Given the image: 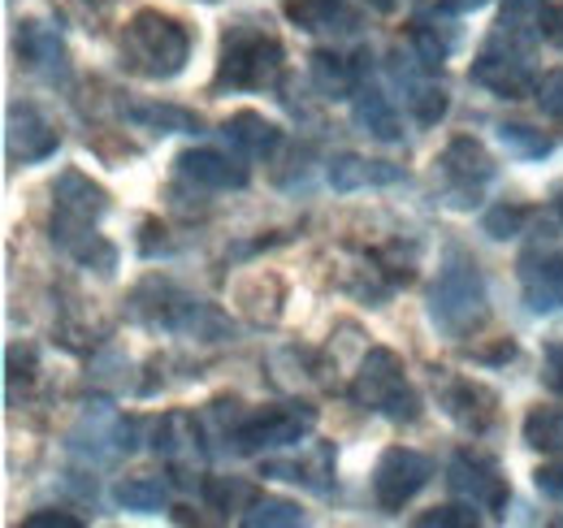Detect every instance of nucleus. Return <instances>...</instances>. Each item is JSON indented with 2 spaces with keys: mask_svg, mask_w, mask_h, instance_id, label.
<instances>
[{
  "mask_svg": "<svg viewBox=\"0 0 563 528\" xmlns=\"http://www.w3.org/2000/svg\"><path fill=\"white\" fill-rule=\"evenodd\" d=\"M109 196L78 169H66L53 187V239L62 248H70L82 264H96V268H113V248L96 239V221L104 217Z\"/></svg>",
  "mask_w": 563,
  "mask_h": 528,
  "instance_id": "1",
  "label": "nucleus"
},
{
  "mask_svg": "<svg viewBox=\"0 0 563 528\" xmlns=\"http://www.w3.org/2000/svg\"><path fill=\"white\" fill-rule=\"evenodd\" d=\"M429 321L438 326V333L464 342L490 321V295H486V282L477 273V264L455 261L446 264L429 290Z\"/></svg>",
  "mask_w": 563,
  "mask_h": 528,
  "instance_id": "2",
  "label": "nucleus"
},
{
  "mask_svg": "<svg viewBox=\"0 0 563 528\" xmlns=\"http://www.w3.org/2000/svg\"><path fill=\"white\" fill-rule=\"evenodd\" d=\"M191 57V35L183 22L156 13V9H140L131 22H126V35H122V62L143 74V78H174L183 74Z\"/></svg>",
  "mask_w": 563,
  "mask_h": 528,
  "instance_id": "3",
  "label": "nucleus"
},
{
  "mask_svg": "<svg viewBox=\"0 0 563 528\" xmlns=\"http://www.w3.org/2000/svg\"><path fill=\"white\" fill-rule=\"evenodd\" d=\"M352 398L364 411H377V416L399 420V425H412L421 416V395L412 391L404 360L386 346H373L364 355V364H360L352 382Z\"/></svg>",
  "mask_w": 563,
  "mask_h": 528,
  "instance_id": "4",
  "label": "nucleus"
},
{
  "mask_svg": "<svg viewBox=\"0 0 563 528\" xmlns=\"http://www.w3.org/2000/svg\"><path fill=\"white\" fill-rule=\"evenodd\" d=\"M282 44L256 26H230L221 40V62H217V87L230 91H265L282 78Z\"/></svg>",
  "mask_w": 563,
  "mask_h": 528,
  "instance_id": "5",
  "label": "nucleus"
},
{
  "mask_svg": "<svg viewBox=\"0 0 563 528\" xmlns=\"http://www.w3.org/2000/svg\"><path fill=\"white\" fill-rule=\"evenodd\" d=\"M317 411L312 407H290V403H278V407H265L256 416H247L239 429H234V451L239 455H261V451H278V447H290L299 442L308 429H312Z\"/></svg>",
  "mask_w": 563,
  "mask_h": 528,
  "instance_id": "6",
  "label": "nucleus"
},
{
  "mask_svg": "<svg viewBox=\"0 0 563 528\" xmlns=\"http://www.w3.org/2000/svg\"><path fill=\"white\" fill-rule=\"evenodd\" d=\"M429 476H433V463L424 460L421 451L390 447L373 468V498L382 512H404V503H412L421 494Z\"/></svg>",
  "mask_w": 563,
  "mask_h": 528,
  "instance_id": "7",
  "label": "nucleus"
},
{
  "mask_svg": "<svg viewBox=\"0 0 563 528\" xmlns=\"http://www.w3.org/2000/svg\"><path fill=\"white\" fill-rule=\"evenodd\" d=\"M446 485L477 503L482 512H503L507 507V476L494 468V460L486 455H473V451H460L455 460L446 463Z\"/></svg>",
  "mask_w": 563,
  "mask_h": 528,
  "instance_id": "8",
  "label": "nucleus"
},
{
  "mask_svg": "<svg viewBox=\"0 0 563 528\" xmlns=\"http://www.w3.org/2000/svg\"><path fill=\"white\" fill-rule=\"evenodd\" d=\"M468 74H473V82H477V87H486V91L503 96V100H525V96H533V91H538V78H533L529 62H525L520 53L503 48V44L482 48V57L473 62Z\"/></svg>",
  "mask_w": 563,
  "mask_h": 528,
  "instance_id": "9",
  "label": "nucleus"
},
{
  "mask_svg": "<svg viewBox=\"0 0 563 528\" xmlns=\"http://www.w3.org/2000/svg\"><path fill=\"white\" fill-rule=\"evenodd\" d=\"M520 290L533 312H555L563 304V252L560 248H529L520 256Z\"/></svg>",
  "mask_w": 563,
  "mask_h": 528,
  "instance_id": "10",
  "label": "nucleus"
},
{
  "mask_svg": "<svg viewBox=\"0 0 563 528\" xmlns=\"http://www.w3.org/2000/svg\"><path fill=\"white\" fill-rule=\"evenodd\" d=\"M560 9L551 0H503L498 9V31L511 44H538L560 35Z\"/></svg>",
  "mask_w": 563,
  "mask_h": 528,
  "instance_id": "11",
  "label": "nucleus"
},
{
  "mask_svg": "<svg viewBox=\"0 0 563 528\" xmlns=\"http://www.w3.org/2000/svg\"><path fill=\"white\" fill-rule=\"evenodd\" d=\"M4 147H9V161L13 165H35V161H48L57 152V131L31 105H22V109L9 113Z\"/></svg>",
  "mask_w": 563,
  "mask_h": 528,
  "instance_id": "12",
  "label": "nucleus"
},
{
  "mask_svg": "<svg viewBox=\"0 0 563 528\" xmlns=\"http://www.w3.org/2000/svg\"><path fill=\"white\" fill-rule=\"evenodd\" d=\"M438 174H442L451 187H460V191L468 196V191L486 187L494 178V161L477 139H451V143L442 147V156H438Z\"/></svg>",
  "mask_w": 563,
  "mask_h": 528,
  "instance_id": "13",
  "label": "nucleus"
},
{
  "mask_svg": "<svg viewBox=\"0 0 563 528\" xmlns=\"http://www.w3.org/2000/svg\"><path fill=\"white\" fill-rule=\"evenodd\" d=\"M178 174L191 178L196 187H212V191H230V187L239 191V187H247V169H243L234 156L212 152V147L183 152V156H178Z\"/></svg>",
  "mask_w": 563,
  "mask_h": 528,
  "instance_id": "14",
  "label": "nucleus"
},
{
  "mask_svg": "<svg viewBox=\"0 0 563 528\" xmlns=\"http://www.w3.org/2000/svg\"><path fill=\"white\" fill-rule=\"evenodd\" d=\"M18 57L31 69L48 74V78H57V74L70 69V53H66L62 35L48 22H22L18 26Z\"/></svg>",
  "mask_w": 563,
  "mask_h": 528,
  "instance_id": "15",
  "label": "nucleus"
},
{
  "mask_svg": "<svg viewBox=\"0 0 563 528\" xmlns=\"http://www.w3.org/2000/svg\"><path fill=\"white\" fill-rule=\"evenodd\" d=\"M455 40H460V31H455V22H451L446 13L424 9V13L412 18V44H417V57H421L424 69L442 66L446 53L455 48Z\"/></svg>",
  "mask_w": 563,
  "mask_h": 528,
  "instance_id": "16",
  "label": "nucleus"
},
{
  "mask_svg": "<svg viewBox=\"0 0 563 528\" xmlns=\"http://www.w3.org/2000/svg\"><path fill=\"white\" fill-rule=\"evenodd\" d=\"M221 134H225L239 152H247V156H274L282 143V131L269 118H261V113H234V118H225Z\"/></svg>",
  "mask_w": 563,
  "mask_h": 528,
  "instance_id": "17",
  "label": "nucleus"
},
{
  "mask_svg": "<svg viewBox=\"0 0 563 528\" xmlns=\"http://www.w3.org/2000/svg\"><path fill=\"white\" fill-rule=\"evenodd\" d=\"M330 183L339 191H360V187H390L399 183V165L390 161H364V156H339L330 165Z\"/></svg>",
  "mask_w": 563,
  "mask_h": 528,
  "instance_id": "18",
  "label": "nucleus"
},
{
  "mask_svg": "<svg viewBox=\"0 0 563 528\" xmlns=\"http://www.w3.org/2000/svg\"><path fill=\"white\" fill-rule=\"evenodd\" d=\"M446 411H451L464 429L482 433L494 420V395L486 386H477V382H455V386L446 391Z\"/></svg>",
  "mask_w": 563,
  "mask_h": 528,
  "instance_id": "19",
  "label": "nucleus"
},
{
  "mask_svg": "<svg viewBox=\"0 0 563 528\" xmlns=\"http://www.w3.org/2000/svg\"><path fill=\"white\" fill-rule=\"evenodd\" d=\"M355 127H364V134H373L382 143L404 139V122H399L395 105L382 91H360V100H355Z\"/></svg>",
  "mask_w": 563,
  "mask_h": 528,
  "instance_id": "20",
  "label": "nucleus"
},
{
  "mask_svg": "<svg viewBox=\"0 0 563 528\" xmlns=\"http://www.w3.org/2000/svg\"><path fill=\"white\" fill-rule=\"evenodd\" d=\"M308 69H312V82H317V91L325 100H347V96H355V66L343 62L339 53H312Z\"/></svg>",
  "mask_w": 563,
  "mask_h": 528,
  "instance_id": "21",
  "label": "nucleus"
},
{
  "mask_svg": "<svg viewBox=\"0 0 563 528\" xmlns=\"http://www.w3.org/2000/svg\"><path fill=\"white\" fill-rule=\"evenodd\" d=\"M525 442L533 451L563 455V407H533L525 416Z\"/></svg>",
  "mask_w": 563,
  "mask_h": 528,
  "instance_id": "22",
  "label": "nucleus"
},
{
  "mask_svg": "<svg viewBox=\"0 0 563 528\" xmlns=\"http://www.w3.org/2000/svg\"><path fill=\"white\" fill-rule=\"evenodd\" d=\"M118 503L131 512H161L165 507V481L161 476H126L118 485Z\"/></svg>",
  "mask_w": 563,
  "mask_h": 528,
  "instance_id": "23",
  "label": "nucleus"
},
{
  "mask_svg": "<svg viewBox=\"0 0 563 528\" xmlns=\"http://www.w3.org/2000/svg\"><path fill=\"white\" fill-rule=\"evenodd\" d=\"M243 525L247 528H290V525H303V512H299L295 503H286V498H261V503L247 507Z\"/></svg>",
  "mask_w": 563,
  "mask_h": 528,
  "instance_id": "24",
  "label": "nucleus"
},
{
  "mask_svg": "<svg viewBox=\"0 0 563 528\" xmlns=\"http://www.w3.org/2000/svg\"><path fill=\"white\" fill-rule=\"evenodd\" d=\"M408 109L417 113V122L424 127H433L442 113H446V91L442 87H433V82H408Z\"/></svg>",
  "mask_w": 563,
  "mask_h": 528,
  "instance_id": "25",
  "label": "nucleus"
},
{
  "mask_svg": "<svg viewBox=\"0 0 563 528\" xmlns=\"http://www.w3.org/2000/svg\"><path fill=\"white\" fill-rule=\"evenodd\" d=\"M417 525L421 528H477L482 525V516H477V503H446V507H433V512H424L417 516Z\"/></svg>",
  "mask_w": 563,
  "mask_h": 528,
  "instance_id": "26",
  "label": "nucleus"
},
{
  "mask_svg": "<svg viewBox=\"0 0 563 528\" xmlns=\"http://www.w3.org/2000/svg\"><path fill=\"white\" fill-rule=\"evenodd\" d=\"M131 118L143 127H156V131H200V122L183 109H169V105H147V109H131Z\"/></svg>",
  "mask_w": 563,
  "mask_h": 528,
  "instance_id": "27",
  "label": "nucleus"
},
{
  "mask_svg": "<svg viewBox=\"0 0 563 528\" xmlns=\"http://www.w3.org/2000/svg\"><path fill=\"white\" fill-rule=\"evenodd\" d=\"M286 13L299 22V26H308V31H321L334 13H339V0H290L286 4Z\"/></svg>",
  "mask_w": 563,
  "mask_h": 528,
  "instance_id": "28",
  "label": "nucleus"
},
{
  "mask_svg": "<svg viewBox=\"0 0 563 528\" xmlns=\"http://www.w3.org/2000/svg\"><path fill=\"white\" fill-rule=\"evenodd\" d=\"M498 134H503V143L516 147L520 156H547V152H551V139L529 131V127H498Z\"/></svg>",
  "mask_w": 563,
  "mask_h": 528,
  "instance_id": "29",
  "label": "nucleus"
},
{
  "mask_svg": "<svg viewBox=\"0 0 563 528\" xmlns=\"http://www.w3.org/2000/svg\"><path fill=\"white\" fill-rule=\"evenodd\" d=\"M533 96H538V105H542V113H547V118L563 122V69H551V74H542Z\"/></svg>",
  "mask_w": 563,
  "mask_h": 528,
  "instance_id": "30",
  "label": "nucleus"
},
{
  "mask_svg": "<svg viewBox=\"0 0 563 528\" xmlns=\"http://www.w3.org/2000/svg\"><path fill=\"white\" fill-rule=\"evenodd\" d=\"M520 221H525V208H494L490 217H486V230H490L494 239H507Z\"/></svg>",
  "mask_w": 563,
  "mask_h": 528,
  "instance_id": "31",
  "label": "nucleus"
},
{
  "mask_svg": "<svg viewBox=\"0 0 563 528\" xmlns=\"http://www.w3.org/2000/svg\"><path fill=\"white\" fill-rule=\"evenodd\" d=\"M22 525L26 528H82V520L70 516V512H31Z\"/></svg>",
  "mask_w": 563,
  "mask_h": 528,
  "instance_id": "32",
  "label": "nucleus"
},
{
  "mask_svg": "<svg viewBox=\"0 0 563 528\" xmlns=\"http://www.w3.org/2000/svg\"><path fill=\"white\" fill-rule=\"evenodd\" d=\"M533 481H538V490H542L547 498H563V463H542V468L533 472Z\"/></svg>",
  "mask_w": 563,
  "mask_h": 528,
  "instance_id": "33",
  "label": "nucleus"
},
{
  "mask_svg": "<svg viewBox=\"0 0 563 528\" xmlns=\"http://www.w3.org/2000/svg\"><path fill=\"white\" fill-rule=\"evenodd\" d=\"M209 494L225 512H230V503H252V490H247V485H230V490H225L221 481H209Z\"/></svg>",
  "mask_w": 563,
  "mask_h": 528,
  "instance_id": "34",
  "label": "nucleus"
},
{
  "mask_svg": "<svg viewBox=\"0 0 563 528\" xmlns=\"http://www.w3.org/2000/svg\"><path fill=\"white\" fill-rule=\"evenodd\" d=\"M547 382H551L555 391H563V346H551V351H547Z\"/></svg>",
  "mask_w": 563,
  "mask_h": 528,
  "instance_id": "35",
  "label": "nucleus"
},
{
  "mask_svg": "<svg viewBox=\"0 0 563 528\" xmlns=\"http://www.w3.org/2000/svg\"><path fill=\"white\" fill-rule=\"evenodd\" d=\"M446 4H451V9H482L486 0H446Z\"/></svg>",
  "mask_w": 563,
  "mask_h": 528,
  "instance_id": "36",
  "label": "nucleus"
},
{
  "mask_svg": "<svg viewBox=\"0 0 563 528\" xmlns=\"http://www.w3.org/2000/svg\"><path fill=\"white\" fill-rule=\"evenodd\" d=\"M377 13H390V9H399V0H368Z\"/></svg>",
  "mask_w": 563,
  "mask_h": 528,
  "instance_id": "37",
  "label": "nucleus"
},
{
  "mask_svg": "<svg viewBox=\"0 0 563 528\" xmlns=\"http://www.w3.org/2000/svg\"><path fill=\"white\" fill-rule=\"evenodd\" d=\"M87 4H96V9H104V4H113V0H87Z\"/></svg>",
  "mask_w": 563,
  "mask_h": 528,
  "instance_id": "38",
  "label": "nucleus"
},
{
  "mask_svg": "<svg viewBox=\"0 0 563 528\" xmlns=\"http://www.w3.org/2000/svg\"><path fill=\"white\" fill-rule=\"evenodd\" d=\"M555 208H560V217H563V191H560V199H555Z\"/></svg>",
  "mask_w": 563,
  "mask_h": 528,
  "instance_id": "39",
  "label": "nucleus"
},
{
  "mask_svg": "<svg viewBox=\"0 0 563 528\" xmlns=\"http://www.w3.org/2000/svg\"><path fill=\"white\" fill-rule=\"evenodd\" d=\"M555 40H560V44H563V26H560V35H555Z\"/></svg>",
  "mask_w": 563,
  "mask_h": 528,
  "instance_id": "40",
  "label": "nucleus"
},
{
  "mask_svg": "<svg viewBox=\"0 0 563 528\" xmlns=\"http://www.w3.org/2000/svg\"><path fill=\"white\" fill-rule=\"evenodd\" d=\"M560 525H563V520H560Z\"/></svg>",
  "mask_w": 563,
  "mask_h": 528,
  "instance_id": "41",
  "label": "nucleus"
}]
</instances>
